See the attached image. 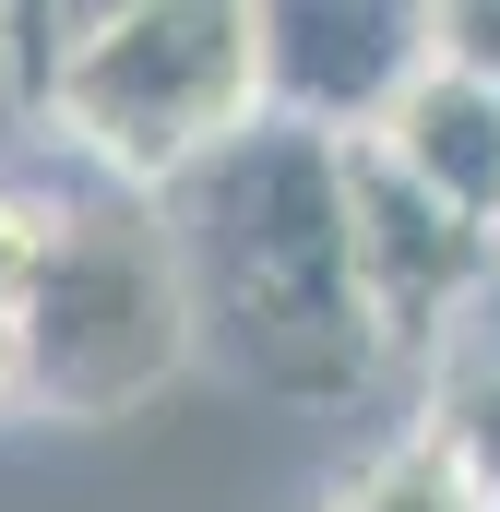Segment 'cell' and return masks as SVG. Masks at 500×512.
<instances>
[{
	"mask_svg": "<svg viewBox=\"0 0 500 512\" xmlns=\"http://www.w3.org/2000/svg\"><path fill=\"white\" fill-rule=\"evenodd\" d=\"M370 143L405 167V179H429L453 215L500 227V84L453 72V60H429V72L393 96V120H381Z\"/></svg>",
	"mask_w": 500,
	"mask_h": 512,
	"instance_id": "6",
	"label": "cell"
},
{
	"mask_svg": "<svg viewBox=\"0 0 500 512\" xmlns=\"http://www.w3.org/2000/svg\"><path fill=\"white\" fill-rule=\"evenodd\" d=\"M334 512H500V501L453 465V453H441V441H429V429H417V441L370 453V465L334 489Z\"/></svg>",
	"mask_w": 500,
	"mask_h": 512,
	"instance_id": "7",
	"label": "cell"
},
{
	"mask_svg": "<svg viewBox=\"0 0 500 512\" xmlns=\"http://www.w3.org/2000/svg\"><path fill=\"white\" fill-rule=\"evenodd\" d=\"M191 274V334L262 393H358L381 358L358 227H346V143L298 120H250L227 155L155 191Z\"/></svg>",
	"mask_w": 500,
	"mask_h": 512,
	"instance_id": "1",
	"label": "cell"
},
{
	"mask_svg": "<svg viewBox=\"0 0 500 512\" xmlns=\"http://www.w3.org/2000/svg\"><path fill=\"white\" fill-rule=\"evenodd\" d=\"M131 12H155V0H60V48H84V36H108Z\"/></svg>",
	"mask_w": 500,
	"mask_h": 512,
	"instance_id": "12",
	"label": "cell"
},
{
	"mask_svg": "<svg viewBox=\"0 0 500 512\" xmlns=\"http://www.w3.org/2000/svg\"><path fill=\"white\" fill-rule=\"evenodd\" d=\"M12 405H36V370H24V322L0 310V417H12Z\"/></svg>",
	"mask_w": 500,
	"mask_h": 512,
	"instance_id": "13",
	"label": "cell"
},
{
	"mask_svg": "<svg viewBox=\"0 0 500 512\" xmlns=\"http://www.w3.org/2000/svg\"><path fill=\"white\" fill-rule=\"evenodd\" d=\"M0 60H12L24 96H48V72H60V0H0Z\"/></svg>",
	"mask_w": 500,
	"mask_h": 512,
	"instance_id": "10",
	"label": "cell"
},
{
	"mask_svg": "<svg viewBox=\"0 0 500 512\" xmlns=\"http://www.w3.org/2000/svg\"><path fill=\"white\" fill-rule=\"evenodd\" d=\"M36 108L60 120V143L96 179H131V191L191 179L203 155H227L262 120L250 0H155V12H131L108 36L60 48V72H48Z\"/></svg>",
	"mask_w": 500,
	"mask_h": 512,
	"instance_id": "3",
	"label": "cell"
},
{
	"mask_svg": "<svg viewBox=\"0 0 500 512\" xmlns=\"http://www.w3.org/2000/svg\"><path fill=\"white\" fill-rule=\"evenodd\" d=\"M429 36H441V60H453V72L500 84V0H429Z\"/></svg>",
	"mask_w": 500,
	"mask_h": 512,
	"instance_id": "11",
	"label": "cell"
},
{
	"mask_svg": "<svg viewBox=\"0 0 500 512\" xmlns=\"http://www.w3.org/2000/svg\"><path fill=\"white\" fill-rule=\"evenodd\" d=\"M48 251H60V191L0 179V310H12V322H24V298H36Z\"/></svg>",
	"mask_w": 500,
	"mask_h": 512,
	"instance_id": "9",
	"label": "cell"
},
{
	"mask_svg": "<svg viewBox=\"0 0 500 512\" xmlns=\"http://www.w3.org/2000/svg\"><path fill=\"white\" fill-rule=\"evenodd\" d=\"M346 227H358V286H370L381 346H429V334L477 298V274H489V251H500V227L453 215L429 179H405V167L381 155L370 131L346 143Z\"/></svg>",
	"mask_w": 500,
	"mask_h": 512,
	"instance_id": "5",
	"label": "cell"
},
{
	"mask_svg": "<svg viewBox=\"0 0 500 512\" xmlns=\"http://www.w3.org/2000/svg\"><path fill=\"white\" fill-rule=\"evenodd\" d=\"M179 358H203L191 334V274L179 227L155 191L131 179H60V251L24 298V370L48 417H131Z\"/></svg>",
	"mask_w": 500,
	"mask_h": 512,
	"instance_id": "2",
	"label": "cell"
},
{
	"mask_svg": "<svg viewBox=\"0 0 500 512\" xmlns=\"http://www.w3.org/2000/svg\"><path fill=\"white\" fill-rule=\"evenodd\" d=\"M250 48H262V120L334 143L381 131L393 96L441 60L429 0H250Z\"/></svg>",
	"mask_w": 500,
	"mask_h": 512,
	"instance_id": "4",
	"label": "cell"
},
{
	"mask_svg": "<svg viewBox=\"0 0 500 512\" xmlns=\"http://www.w3.org/2000/svg\"><path fill=\"white\" fill-rule=\"evenodd\" d=\"M429 441L500 501V346H465V358L441 370V393H429Z\"/></svg>",
	"mask_w": 500,
	"mask_h": 512,
	"instance_id": "8",
	"label": "cell"
}]
</instances>
